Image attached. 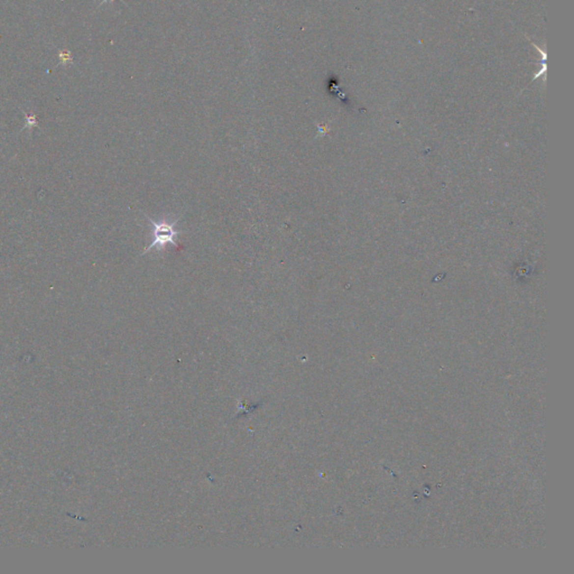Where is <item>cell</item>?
<instances>
[{
    "mask_svg": "<svg viewBox=\"0 0 574 574\" xmlns=\"http://www.w3.org/2000/svg\"><path fill=\"white\" fill-rule=\"evenodd\" d=\"M146 219H147L150 223L153 224V243L149 245V247H146L145 250H144V254L146 252L152 250V249L156 248L157 250H161V249H164L166 246H167L168 244L173 245L174 247L176 248H180V244L176 241V238L179 237V235L181 233V231H177L175 229V224L177 223V220L175 222H172V223H168V222H160V221H154L153 219H150L148 216H146Z\"/></svg>",
    "mask_w": 574,
    "mask_h": 574,
    "instance_id": "1",
    "label": "cell"
},
{
    "mask_svg": "<svg viewBox=\"0 0 574 574\" xmlns=\"http://www.w3.org/2000/svg\"><path fill=\"white\" fill-rule=\"evenodd\" d=\"M60 57H61V62H63V64H66L67 62L72 61V56H71L70 52H61Z\"/></svg>",
    "mask_w": 574,
    "mask_h": 574,
    "instance_id": "2",
    "label": "cell"
},
{
    "mask_svg": "<svg viewBox=\"0 0 574 574\" xmlns=\"http://www.w3.org/2000/svg\"><path fill=\"white\" fill-rule=\"evenodd\" d=\"M112 1H113V0H102L101 3H100V5H99V6H102V5H104V3H106V2H112ZM120 1H124V0H120Z\"/></svg>",
    "mask_w": 574,
    "mask_h": 574,
    "instance_id": "3",
    "label": "cell"
}]
</instances>
